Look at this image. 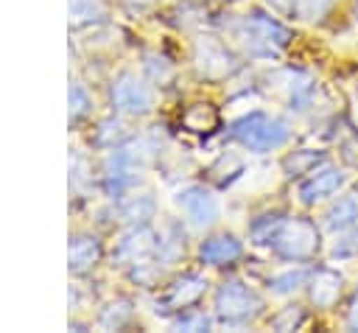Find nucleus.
<instances>
[{"mask_svg":"<svg viewBox=\"0 0 358 333\" xmlns=\"http://www.w3.org/2000/svg\"><path fill=\"white\" fill-rule=\"evenodd\" d=\"M274 246L285 257H308L319 246V229L305 218H291L280 224V232L274 235Z\"/></svg>","mask_w":358,"mask_h":333,"instance_id":"f257e3e1","label":"nucleus"},{"mask_svg":"<svg viewBox=\"0 0 358 333\" xmlns=\"http://www.w3.org/2000/svg\"><path fill=\"white\" fill-rule=\"evenodd\" d=\"M344 182H347V173H344L338 165L313 168L310 176L299 185V201H302V204H316V201L333 196L336 190H341Z\"/></svg>","mask_w":358,"mask_h":333,"instance_id":"f03ea898","label":"nucleus"},{"mask_svg":"<svg viewBox=\"0 0 358 333\" xmlns=\"http://www.w3.org/2000/svg\"><path fill=\"white\" fill-rule=\"evenodd\" d=\"M358 224V199L355 196H341L327 213H324V218H322V227L327 229V232H344V229H350V227H355Z\"/></svg>","mask_w":358,"mask_h":333,"instance_id":"7ed1b4c3","label":"nucleus"},{"mask_svg":"<svg viewBox=\"0 0 358 333\" xmlns=\"http://www.w3.org/2000/svg\"><path fill=\"white\" fill-rule=\"evenodd\" d=\"M288 140V129L285 123L280 120H257L252 132H246V143L252 148H260V151H268V148H277Z\"/></svg>","mask_w":358,"mask_h":333,"instance_id":"20e7f679","label":"nucleus"},{"mask_svg":"<svg viewBox=\"0 0 358 333\" xmlns=\"http://www.w3.org/2000/svg\"><path fill=\"white\" fill-rule=\"evenodd\" d=\"M341 294V274H336L333 269H319L313 277V288L310 297L319 308H330Z\"/></svg>","mask_w":358,"mask_h":333,"instance_id":"39448f33","label":"nucleus"},{"mask_svg":"<svg viewBox=\"0 0 358 333\" xmlns=\"http://www.w3.org/2000/svg\"><path fill=\"white\" fill-rule=\"evenodd\" d=\"M358 252V227H350L344 232H338L336 243H333V257H350Z\"/></svg>","mask_w":358,"mask_h":333,"instance_id":"423d86ee","label":"nucleus"},{"mask_svg":"<svg viewBox=\"0 0 358 333\" xmlns=\"http://www.w3.org/2000/svg\"><path fill=\"white\" fill-rule=\"evenodd\" d=\"M333 0H294V8L302 20H319L327 8H330Z\"/></svg>","mask_w":358,"mask_h":333,"instance_id":"0eeeda50","label":"nucleus"},{"mask_svg":"<svg viewBox=\"0 0 358 333\" xmlns=\"http://www.w3.org/2000/svg\"><path fill=\"white\" fill-rule=\"evenodd\" d=\"M305 277H308V271L305 269H288L285 274H280L277 280H274V291H280V294H288V291H296L302 283H305Z\"/></svg>","mask_w":358,"mask_h":333,"instance_id":"6e6552de","label":"nucleus"},{"mask_svg":"<svg viewBox=\"0 0 358 333\" xmlns=\"http://www.w3.org/2000/svg\"><path fill=\"white\" fill-rule=\"evenodd\" d=\"M204 257L215 260V257H229V255H238V246L235 243H210L207 249H201Z\"/></svg>","mask_w":358,"mask_h":333,"instance_id":"1a4fd4ad","label":"nucleus"},{"mask_svg":"<svg viewBox=\"0 0 358 333\" xmlns=\"http://www.w3.org/2000/svg\"><path fill=\"white\" fill-rule=\"evenodd\" d=\"M350 327H355V330H358V299H355V305L350 308Z\"/></svg>","mask_w":358,"mask_h":333,"instance_id":"9d476101","label":"nucleus"}]
</instances>
